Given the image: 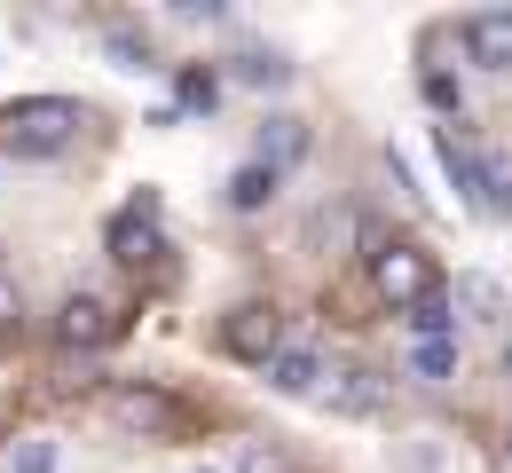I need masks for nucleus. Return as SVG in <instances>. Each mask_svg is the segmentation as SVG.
Segmentation results:
<instances>
[{
  "instance_id": "nucleus-16",
  "label": "nucleus",
  "mask_w": 512,
  "mask_h": 473,
  "mask_svg": "<svg viewBox=\"0 0 512 473\" xmlns=\"http://www.w3.org/2000/svg\"><path fill=\"white\" fill-rule=\"evenodd\" d=\"M0 473H56V442H48V434L8 442V450H0Z\"/></svg>"
},
{
  "instance_id": "nucleus-4",
  "label": "nucleus",
  "mask_w": 512,
  "mask_h": 473,
  "mask_svg": "<svg viewBox=\"0 0 512 473\" xmlns=\"http://www.w3.org/2000/svg\"><path fill=\"white\" fill-rule=\"evenodd\" d=\"M316 403L339 410V418H379L386 410V379L371 371V363H339V371L316 379Z\"/></svg>"
},
{
  "instance_id": "nucleus-21",
  "label": "nucleus",
  "mask_w": 512,
  "mask_h": 473,
  "mask_svg": "<svg viewBox=\"0 0 512 473\" xmlns=\"http://www.w3.org/2000/svg\"><path fill=\"white\" fill-rule=\"evenodd\" d=\"M182 103H190V111H213V103H221V79H213V71H182Z\"/></svg>"
},
{
  "instance_id": "nucleus-9",
  "label": "nucleus",
  "mask_w": 512,
  "mask_h": 473,
  "mask_svg": "<svg viewBox=\"0 0 512 473\" xmlns=\"http://www.w3.org/2000/svg\"><path fill=\"white\" fill-rule=\"evenodd\" d=\"M449 308H465V324H481V332H497L512 308H505V284L489 269H465L457 276V292H449Z\"/></svg>"
},
{
  "instance_id": "nucleus-18",
  "label": "nucleus",
  "mask_w": 512,
  "mask_h": 473,
  "mask_svg": "<svg viewBox=\"0 0 512 473\" xmlns=\"http://www.w3.org/2000/svg\"><path fill=\"white\" fill-rule=\"evenodd\" d=\"M308 237H316V245H347V237H363V213H355V205H339V213L323 205L316 221H308Z\"/></svg>"
},
{
  "instance_id": "nucleus-10",
  "label": "nucleus",
  "mask_w": 512,
  "mask_h": 473,
  "mask_svg": "<svg viewBox=\"0 0 512 473\" xmlns=\"http://www.w3.org/2000/svg\"><path fill=\"white\" fill-rule=\"evenodd\" d=\"M308 158V127L292 119V111H276V119H260V150L253 166H268V174H284V166H300Z\"/></svg>"
},
{
  "instance_id": "nucleus-23",
  "label": "nucleus",
  "mask_w": 512,
  "mask_h": 473,
  "mask_svg": "<svg viewBox=\"0 0 512 473\" xmlns=\"http://www.w3.org/2000/svg\"><path fill=\"white\" fill-rule=\"evenodd\" d=\"M103 48H111V56H119V64H127V71H150V48H142V40H134V32H111V40H103Z\"/></svg>"
},
{
  "instance_id": "nucleus-15",
  "label": "nucleus",
  "mask_w": 512,
  "mask_h": 473,
  "mask_svg": "<svg viewBox=\"0 0 512 473\" xmlns=\"http://www.w3.org/2000/svg\"><path fill=\"white\" fill-rule=\"evenodd\" d=\"M276 182H284V174H268V166H237V174H229V205H237V213H260V205L276 198Z\"/></svg>"
},
{
  "instance_id": "nucleus-8",
  "label": "nucleus",
  "mask_w": 512,
  "mask_h": 473,
  "mask_svg": "<svg viewBox=\"0 0 512 473\" xmlns=\"http://www.w3.org/2000/svg\"><path fill=\"white\" fill-rule=\"evenodd\" d=\"M465 56H473L481 71H512V8L465 16Z\"/></svg>"
},
{
  "instance_id": "nucleus-6",
  "label": "nucleus",
  "mask_w": 512,
  "mask_h": 473,
  "mask_svg": "<svg viewBox=\"0 0 512 473\" xmlns=\"http://www.w3.org/2000/svg\"><path fill=\"white\" fill-rule=\"evenodd\" d=\"M111 261H127V269H150V261H158V190H142V198L111 221Z\"/></svg>"
},
{
  "instance_id": "nucleus-20",
  "label": "nucleus",
  "mask_w": 512,
  "mask_h": 473,
  "mask_svg": "<svg viewBox=\"0 0 512 473\" xmlns=\"http://www.w3.org/2000/svg\"><path fill=\"white\" fill-rule=\"evenodd\" d=\"M237 473H300L284 450H268V442H253V450H237Z\"/></svg>"
},
{
  "instance_id": "nucleus-22",
  "label": "nucleus",
  "mask_w": 512,
  "mask_h": 473,
  "mask_svg": "<svg viewBox=\"0 0 512 473\" xmlns=\"http://www.w3.org/2000/svg\"><path fill=\"white\" fill-rule=\"evenodd\" d=\"M426 103H434V111H449V119H457V111H465V87H457L449 71H426Z\"/></svg>"
},
{
  "instance_id": "nucleus-17",
  "label": "nucleus",
  "mask_w": 512,
  "mask_h": 473,
  "mask_svg": "<svg viewBox=\"0 0 512 473\" xmlns=\"http://www.w3.org/2000/svg\"><path fill=\"white\" fill-rule=\"evenodd\" d=\"M237 79L260 87V95H276V87H292V64H284V56H268V48H253V56H237Z\"/></svg>"
},
{
  "instance_id": "nucleus-11",
  "label": "nucleus",
  "mask_w": 512,
  "mask_h": 473,
  "mask_svg": "<svg viewBox=\"0 0 512 473\" xmlns=\"http://www.w3.org/2000/svg\"><path fill=\"white\" fill-rule=\"evenodd\" d=\"M260 371H268V387H276V395H300V403H308V395H316V379H323V355H308V347H276Z\"/></svg>"
},
{
  "instance_id": "nucleus-7",
  "label": "nucleus",
  "mask_w": 512,
  "mask_h": 473,
  "mask_svg": "<svg viewBox=\"0 0 512 473\" xmlns=\"http://www.w3.org/2000/svg\"><path fill=\"white\" fill-rule=\"evenodd\" d=\"M221 347H229V355H245V363H268V355L284 347V316L253 300V308H237V316L221 324Z\"/></svg>"
},
{
  "instance_id": "nucleus-12",
  "label": "nucleus",
  "mask_w": 512,
  "mask_h": 473,
  "mask_svg": "<svg viewBox=\"0 0 512 473\" xmlns=\"http://www.w3.org/2000/svg\"><path fill=\"white\" fill-rule=\"evenodd\" d=\"M473 213H489V221H512V166L497 150H481V182H473Z\"/></svg>"
},
{
  "instance_id": "nucleus-19",
  "label": "nucleus",
  "mask_w": 512,
  "mask_h": 473,
  "mask_svg": "<svg viewBox=\"0 0 512 473\" xmlns=\"http://www.w3.org/2000/svg\"><path fill=\"white\" fill-rule=\"evenodd\" d=\"M24 332V284H16V269L0 261V339Z\"/></svg>"
},
{
  "instance_id": "nucleus-13",
  "label": "nucleus",
  "mask_w": 512,
  "mask_h": 473,
  "mask_svg": "<svg viewBox=\"0 0 512 473\" xmlns=\"http://www.w3.org/2000/svg\"><path fill=\"white\" fill-rule=\"evenodd\" d=\"M402 324H410V347L418 339H457V308H449V292H426V300L402 308Z\"/></svg>"
},
{
  "instance_id": "nucleus-14",
  "label": "nucleus",
  "mask_w": 512,
  "mask_h": 473,
  "mask_svg": "<svg viewBox=\"0 0 512 473\" xmlns=\"http://www.w3.org/2000/svg\"><path fill=\"white\" fill-rule=\"evenodd\" d=\"M410 371H418L426 387H449V379H457V339H418V347H410Z\"/></svg>"
},
{
  "instance_id": "nucleus-5",
  "label": "nucleus",
  "mask_w": 512,
  "mask_h": 473,
  "mask_svg": "<svg viewBox=\"0 0 512 473\" xmlns=\"http://www.w3.org/2000/svg\"><path fill=\"white\" fill-rule=\"evenodd\" d=\"M111 332H119V308H111L103 292H64V308H56V339H64L71 355H79V347H103Z\"/></svg>"
},
{
  "instance_id": "nucleus-1",
  "label": "nucleus",
  "mask_w": 512,
  "mask_h": 473,
  "mask_svg": "<svg viewBox=\"0 0 512 473\" xmlns=\"http://www.w3.org/2000/svg\"><path fill=\"white\" fill-rule=\"evenodd\" d=\"M87 127V111L64 103V95H32V103H16V111H0V150L8 158H56L71 150Z\"/></svg>"
},
{
  "instance_id": "nucleus-2",
  "label": "nucleus",
  "mask_w": 512,
  "mask_h": 473,
  "mask_svg": "<svg viewBox=\"0 0 512 473\" xmlns=\"http://www.w3.org/2000/svg\"><path fill=\"white\" fill-rule=\"evenodd\" d=\"M103 418H111L119 434H150V442L182 434V403H174V395H158V387H142V379L111 387V395H103Z\"/></svg>"
},
{
  "instance_id": "nucleus-24",
  "label": "nucleus",
  "mask_w": 512,
  "mask_h": 473,
  "mask_svg": "<svg viewBox=\"0 0 512 473\" xmlns=\"http://www.w3.org/2000/svg\"><path fill=\"white\" fill-rule=\"evenodd\" d=\"M505 379H512V339H505Z\"/></svg>"
},
{
  "instance_id": "nucleus-3",
  "label": "nucleus",
  "mask_w": 512,
  "mask_h": 473,
  "mask_svg": "<svg viewBox=\"0 0 512 473\" xmlns=\"http://www.w3.org/2000/svg\"><path fill=\"white\" fill-rule=\"evenodd\" d=\"M371 284H379V300H394V308L442 292V276H434V261L418 245H371Z\"/></svg>"
}]
</instances>
